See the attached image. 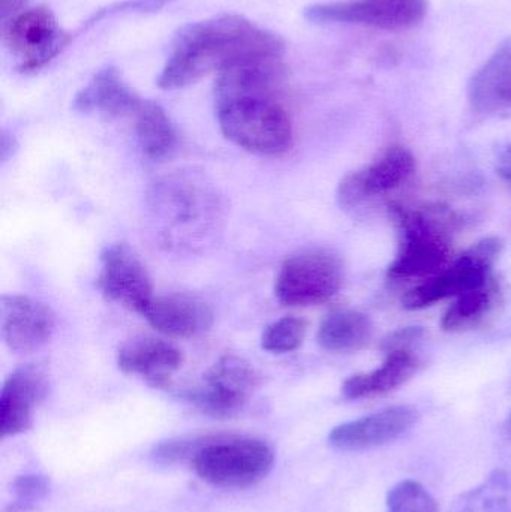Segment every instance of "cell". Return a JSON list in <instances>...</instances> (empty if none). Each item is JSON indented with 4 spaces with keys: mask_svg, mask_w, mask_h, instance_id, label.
<instances>
[{
    "mask_svg": "<svg viewBox=\"0 0 511 512\" xmlns=\"http://www.w3.org/2000/svg\"><path fill=\"white\" fill-rule=\"evenodd\" d=\"M266 53L284 54L278 35L243 15H216L186 24L176 33L156 83L162 90L183 89L236 60Z\"/></svg>",
    "mask_w": 511,
    "mask_h": 512,
    "instance_id": "1",
    "label": "cell"
},
{
    "mask_svg": "<svg viewBox=\"0 0 511 512\" xmlns=\"http://www.w3.org/2000/svg\"><path fill=\"white\" fill-rule=\"evenodd\" d=\"M275 451L254 436L209 435L192 438L188 465L210 486L248 489L272 471Z\"/></svg>",
    "mask_w": 511,
    "mask_h": 512,
    "instance_id": "2",
    "label": "cell"
},
{
    "mask_svg": "<svg viewBox=\"0 0 511 512\" xmlns=\"http://www.w3.org/2000/svg\"><path fill=\"white\" fill-rule=\"evenodd\" d=\"M219 128L231 143L261 156H282L293 147V123L275 98H243L216 105Z\"/></svg>",
    "mask_w": 511,
    "mask_h": 512,
    "instance_id": "3",
    "label": "cell"
},
{
    "mask_svg": "<svg viewBox=\"0 0 511 512\" xmlns=\"http://www.w3.org/2000/svg\"><path fill=\"white\" fill-rule=\"evenodd\" d=\"M395 215L402 240L389 267L390 279L425 280L446 267L452 254L449 218L429 209H396Z\"/></svg>",
    "mask_w": 511,
    "mask_h": 512,
    "instance_id": "4",
    "label": "cell"
},
{
    "mask_svg": "<svg viewBox=\"0 0 511 512\" xmlns=\"http://www.w3.org/2000/svg\"><path fill=\"white\" fill-rule=\"evenodd\" d=\"M341 258L326 249H305L285 259L275 282L284 306H315L335 297L344 285Z\"/></svg>",
    "mask_w": 511,
    "mask_h": 512,
    "instance_id": "5",
    "label": "cell"
},
{
    "mask_svg": "<svg viewBox=\"0 0 511 512\" xmlns=\"http://www.w3.org/2000/svg\"><path fill=\"white\" fill-rule=\"evenodd\" d=\"M498 254V240L488 239L477 243L470 251L411 289L404 297V306L410 310L426 309L485 285L491 280L492 265Z\"/></svg>",
    "mask_w": 511,
    "mask_h": 512,
    "instance_id": "6",
    "label": "cell"
},
{
    "mask_svg": "<svg viewBox=\"0 0 511 512\" xmlns=\"http://www.w3.org/2000/svg\"><path fill=\"white\" fill-rule=\"evenodd\" d=\"M2 39L20 59L18 71L33 74L56 59L72 41V33L60 29L56 17L45 6L24 9L2 24Z\"/></svg>",
    "mask_w": 511,
    "mask_h": 512,
    "instance_id": "7",
    "label": "cell"
},
{
    "mask_svg": "<svg viewBox=\"0 0 511 512\" xmlns=\"http://www.w3.org/2000/svg\"><path fill=\"white\" fill-rule=\"evenodd\" d=\"M258 385L260 375L251 363L225 355L204 373L200 384L186 388L182 396L210 417H231L246 405Z\"/></svg>",
    "mask_w": 511,
    "mask_h": 512,
    "instance_id": "8",
    "label": "cell"
},
{
    "mask_svg": "<svg viewBox=\"0 0 511 512\" xmlns=\"http://www.w3.org/2000/svg\"><path fill=\"white\" fill-rule=\"evenodd\" d=\"M428 14V0H338L305 9L314 23H350L383 30L417 26Z\"/></svg>",
    "mask_w": 511,
    "mask_h": 512,
    "instance_id": "9",
    "label": "cell"
},
{
    "mask_svg": "<svg viewBox=\"0 0 511 512\" xmlns=\"http://www.w3.org/2000/svg\"><path fill=\"white\" fill-rule=\"evenodd\" d=\"M96 286L107 300L140 315L155 297L146 265L126 243H114L102 251Z\"/></svg>",
    "mask_w": 511,
    "mask_h": 512,
    "instance_id": "10",
    "label": "cell"
},
{
    "mask_svg": "<svg viewBox=\"0 0 511 512\" xmlns=\"http://www.w3.org/2000/svg\"><path fill=\"white\" fill-rule=\"evenodd\" d=\"M416 171V161L410 150L390 147L368 167L347 174L339 183V206L354 210L372 198L401 188Z\"/></svg>",
    "mask_w": 511,
    "mask_h": 512,
    "instance_id": "11",
    "label": "cell"
},
{
    "mask_svg": "<svg viewBox=\"0 0 511 512\" xmlns=\"http://www.w3.org/2000/svg\"><path fill=\"white\" fill-rule=\"evenodd\" d=\"M282 77V54L243 57L216 72L215 105L243 98H275Z\"/></svg>",
    "mask_w": 511,
    "mask_h": 512,
    "instance_id": "12",
    "label": "cell"
},
{
    "mask_svg": "<svg viewBox=\"0 0 511 512\" xmlns=\"http://www.w3.org/2000/svg\"><path fill=\"white\" fill-rule=\"evenodd\" d=\"M56 328V316L47 304L26 295H2L0 331L5 345L18 354L44 348Z\"/></svg>",
    "mask_w": 511,
    "mask_h": 512,
    "instance_id": "13",
    "label": "cell"
},
{
    "mask_svg": "<svg viewBox=\"0 0 511 512\" xmlns=\"http://www.w3.org/2000/svg\"><path fill=\"white\" fill-rule=\"evenodd\" d=\"M47 394L48 378L42 367L35 364L17 367L3 382L0 393V430L3 438L26 432Z\"/></svg>",
    "mask_w": 511,
    "mask_h": 512,
    "instance_id": "14",
    "label": "cell"
},
{
    "mask_svg": "<svg viewBox=\"0 0 511 512\" xmlns=\"http://www.w3.org/2000/svg\"><path fill=\"white\" fill-rule=\"evenodd\" d=\"M416 421V409L411 406H392L335 427L329 435V442L342 451L371 450L401 438Z\"/></svg>",
    "mask_w": 511,
    "mask_h": 512,
    "instance_id": "15",
    "label": "cell"
},
{
    "mask_svg": "<svg viewBox=\"0 0 511 512\" xmlns=\"http://www.w3.org/2000/svg\"><path fill=\"white\" fill-rule=\"evenodd\" d=\"M182 363L183 354L176 345L155 337L131 340L117 354V366L123 373L140 376L159 390L171 388Z\"/></svg>",
    "mask_w": 511,
    "mask_h": 512,
    "instance_id": "16",
    "label": "cell"
},
{
    "mask_svg": "<svg viewBox=\"0 0 511 512\" xmlns=\"http://www.w3.org/2000/svg\"><path fill=\"white\" fill-rule=\"evenodd\" d=\"M143 316L156 331L177 339L201 336L210 330L215 318L206 301L185 294L153 297Z\"/></svg>",
    "mask_w": 511,
    "mask_h": 512,
    "instance_id": "17",
    "label": "cell"
},
{
    "mask_svg": "<svg viewBox=\"0 0 511 512\" xmlns=\"http://www.w3.org/2000/svg\"><path fill=\"white\" fill-rule=\"evenodd\" d=\"M143 99L123 81L119 69L107 66L75 95L74 108L80 113H98L105 120L134 116Z\"/></svg>",
    "mask_w": 511,
    "mask_h": 512,
    "instance_id": "18",
    "label": "cell"
},
{
    "mask_svg": "<svg viewBox=\"0 0 511 512\" xmlns=\"http://www.w3.org/2000/svg\"><path fill=\"white\" fill-rule=\"evenodd\" d=\"M471 107L483 114L511 108V39L501 45L468 84Z\"/></svg>",
    "mask_w": 511,
    "mask_h": 512,
    "instance_id": "19",
    "label": "cell"
},
{
    "mask_svg": "<svg viewBox=\"0 0 511 512\" xmlns=\"http://www.w3.org/2000/svg\"><path fill=\"white\" fill-rule=\"evenodd\" d=\"M419 367L416 355L404 346L392 349L386 361L369 373L351 376L344 382L342 393L347 399L381 396L404 385Z\"/></svg>",
    "mask_w": 511,
    "mask_h": 512,
    "instance_id": "20",
    "label": "cell"
},
{
    "mask_svg": "<svg viewBox=\"0 0 511 512\" xmlns=\"http://www.w3.org/2000/svg\"><path fill=\"white\" fill-rule=\"evenodd\" d=\"M135 135L143 156L152 162H165L177 150V132L161 105L143 99L134 113Z\"/></svg>",
    "mask_w": 511,
    "mask_h": 512,
    "instance_id": "21",
    "label": "cell"
},
{
    "mask_svg": "<svg viewBox=\"0 0 511 512\" xmlns=\"http://www.w3.org/2000/svg\"><path fill=\"white\" fill-rule=\"evenodd\" d=\"M372 322L356 310H336L321 322L317 340L330 352H354L368 345L372 337Z\"/></svg>",
    "mask_w": 511,
    "mask_h": 512,
    "instance_id": "22",
    "label": "cell"
},
{
    "mask_svg": "<svg viewBox=\"0 0 511 512\" xmlns=\"http://www.w3.org/2000/svg\"><path fill=\"white\" fill-rule=\"evenodd\" d=\"M449 512H511V472L495 469L480 486L459 495Z\"/></svg>",
    "mask_w": 511,
    "mask_h": 512,
    "instance_id": "23",
    "label": "cell"
},
{
    "mask_svg": "<svg viewBox=\"0 0 511 512\" xmlns=\"http://www.w3.org/2000/svg\"><path fill=\"white\" fill-rule=\"evenodd\" d=\"M495 294H497V285L491 279L485 285L456 297L455 303L444 313L443 322H441L444 330H465L482 321L494 306Z\"/></svg>",
    "mask_w": 511,
    "mask_h": 512,
    "instance_id": "24",
    "label": "cell"
},
{
    "mask_svg": "<svg viewBox=\"0 0 511 512\" xmlns=\"http://www.w3.org/2000/svg\"><path fill=\"white\" fill-rule=\"evenodd\" d=\"M305 319L285 316L270 324L261 337V346L270 354L282 355L296 351L306 336Z\"/></svg>",
    "mask_w": 511,
    "mask_h": 512,
    "instance_id": "25",
    "label": "cell"
},
{
    "mask_svg": "<svg viewBox=\"0 0 511 512\" xmlns=\"http://www.w3.org/2000/svg\"><path fill=\"white\" fill-rule=\"evenodd\" d=\"M50 492V480L42 474L18 477L12 484L11 499L5 512H32L45 501Z\"/></svg>",
    "mask_w": 511,
    "mask_h": 512,
    "instance_id": "26",
    "label": "cell"
},
{
    "mask_svg": "<svg viewBox=\"0 0 511 512\" xmlns=\"http://www.w3.org/2000/svg\"><path fill=\"white\" fill-rule=\"evenodd\" d=\"M387 512H438L434 498L416 481H402L387 495Z\"/></svg>",
    "mask_w": 511,
    "mask_h": 512,
    "instance_id": "27",
    "label": "cell"
},
{
    "mask_svg": "<svg viewBox=\"0 0 511 512\" xmlns=\"http://www.w3.org/2000/svg\"><path fill=\"white\" fill-rule=\"evenodd\" d=\"M171 0H125L122 3H114V5L108 6V8L101 9V11L96 12L89 21H86L83 29L86 27L92 26L96 21L101 20V18L107 17V15L111 14H120V12H153L158 11V9L164 8L167 3H170Z\"/></svg>",
    "mask_w": 511,
    "mask_h": 512,
    "instance_id": "28",
    "label": "cell"
},
{
    "mask_svg": "<svg viewBox=\"0 0 511 512\" xmlns=\"http://www.w3.org/2000/svg\"><path fill=\"white\" fill-rule=\"evenodd\" d=\"M0 11H2V24L8 23L15 15L27 9V0H0Z\"/></svg>",
    "mask_w": 511,
    "mask_h": 512,
    "instance_id": "29",
    "label": "cell"
},
{
    "mask_svg": "<svg viewBox=\"0 0 511 512\" xmlns=\"http://www.w3.org/2000/svg\"><path fill=\"white\" fill-rule=\"evenodd\" d=\"M498 173L504 180L511 183V144L501 153L500 162H498Z\"/></svg>",
    "mask_w": 511,
    "mask_h": 512,
    "instance_id": "30",
    "label": "cell"
},
{
    "mask_svg": "<svg viewBox=\"0 0 511 512\" xmlns=\"http://www.w3.org/2000/svg\"><path fill=\"white\" fill-rule=\"evenodd\" d=\"M507 433H509V436L511 438V414H510L509 421H507Z\"/></svg>",
    "mask_w": 511,
    "mask_h": 512,
    "instance_id": "31",
    "label": "cell"
}]
</instances>
